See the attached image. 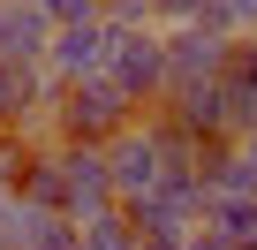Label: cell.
Instances as JSON below:
<instances>
[{
  "mask_svg": "<svg viewBox=\"0 0 257 250\" xmlns=\"http://www.w3.org/2000/svg\"><path fill=\"white\" fill-rule=\"evenodd\" d=\"M204 205H212V182L204 175H174L167 190H152L144 205H128V220H137V235L152 250H182L197 227H204Z\"/></svg>",
  "mask_w": 257,
  "mask_h": 250,
  "instance_id": "cell-2",
  "label": "cell"
},
{
  "mask_svg": "<svg viewBox=\"0 0 257 250\" xmlns=\"http://www.w3.org/2000/svg\"><path fill=\"white\" fill-rule=\"evenodd\" d=\"M106 61H113V23H106V16H91V23H61V31H53V46H46L53 84L106 76Z\"/></svg>",
  "mask_w": 257,
  "mask_h": 250,
  "instance_id": "cell-8",
  "label": "cell"
},
{
  "mask_svg": "<svg viewBox=\"0 0 257 250\" xmlns=\"http://www.w3.org/2000/svg\"><path fill=\"white\" fill-rule=\"evenodd\" d=\"M137 250H152V242H137Z\"/></svg>",
  "mask_w": 257,
  "mask_h": 250,
  "instance_id": "cell-20",
  "label": "cell"
},
{
  "mask_svg": "<svg viewBox=\"0 0 257 250\" xmlns=\"http://www.w3.org/2000/svg\"><path fill=\"white\" fill-rule=\"evenodd\" d=\"M0 235H8V250H76V220L46 197H23V190L0 197Z\"/></svg>",
  "mask_w": 257,
  "mask_h": 250,
  "instance_id": "cell-6",
  "label": "cell"
},
{
  "mask_svg": "<svg viewBox=\"0 0 257 250\" xmlns=\"http://www.w3.org/2000/svg\"><path fill=\"white\" fill-rule=\"evenodd\" d=\"M106 159H113V197H121V205H144L152 190L174 182V159H167V137H159V121H152V114H144V121H128V129L106 144Z\"/></svg>",
  "mask_w": 257,
  "mask_h": 250,
  "instance_id": "cell-3",
  "label": "cell"
},
{
  "mask_svg": "<svg viewBox=\"0 0 257 250\" xmlns=\"http://www.w3.org/2000/svg\"><path fill=\"white\" fill-rule=\"evenodd\" d=\"M204 182H212V190H242V197H257V129L234 137V144H212V152H204Z\"/></svg>",
  "mask_w": 257,
  "mask_h": 250,
  "instance_id": "cell-12",
  "label": "cell"
},
{
  "mask_svg": "<svg viewBox=\"0 0 257 250\" xmlns=\"http://www.w3.org/2000/svg\"><path fill=\"white\" fill-rule=\"evenodd\" d=\"M61 205H68V220H91V212L121 205L106 144H61Z\"/></svg>",
  "mask_w": 257,
  "mask_h": 250,
  "instance_id": "cell-7",
  "label": "cell"
},
{
  "mask_svg": "<svg viewBox=\"0 0 257 250\" xmlns=\"http://www.w3.org/2000/svg\"><path fill=\"white\" fill-rule=\"evenodd\" d=\"M204 227H212V235H227L234 250H257V197H242V190H212Z\"/></svg>",
  "mask_w": 257,
  "mask_h": 250,
  "instance_id": "cell-13",
  "label": "cell"
},
{
  "mask_svg": "<svg viewBox=\"0 0 257 250\" xmlns=\"http://www.w3.org/2000/svg\"><path fill=\"white\" fill-rule=\"evenodd\" d=\"M137 220H128V205H106L91 220H76V250H137Z\"/></svg>",
  "mask_w": 257,
  "mask_h": 250,
  "instance_id": "cell-14",
  "label": "cell"
},
{
  "mask_svg": "<svg viewBox=\"0 0 257 250\" xmlns=\"http://www.w3.org/2000/svg\"><path fill=\"white\" fill-rule=\"evenodd\" d=\"M182 250H234V242H227V235H212V227H197V235H189Z\"/></svg>",
  "mask_w": 257,
  "mask_h": 250,
  "instance_id": "cell-18",
  "label": "cell"
},
{
  "mask_svg": "<svg viewBox=\"0 0 257 250\" xmlns=\"http://www.w3.org/2000/svg\"><path fill=\"white\" fill-rule=\"evenodd\" d=\"M106 76L137 99V106H159V99H167V23L113 31V61H106Z\"/></svg>",
  "mask_w": 257,
  "mask_h": 250,
  "instance_id": "cell-4",
  "label": "cell"
},
{
  "mask_svg": "<svg viewBox=\"0 0 257 250\" xmlns=\"http://www.w3.org/2000/svg\"><path fill=\"white\" fill-rule=\"evenodd\" d=\"M249 38H257V31H249Z\"/></svg>",
  "mask_w": 257,
  "mask_h": 250,
  "instance_id": "cell-21",
  "label": "cell"
},
{
  "mask_svg": "<svg viewBox=\"0 0 257 250\" xmlns=\"http://www.w3.org/2000/svg\"><path fill=\"white\" fill-rule=\"evenodd\" d=\"M53 68L46 61H31V68H16V61H0V129H38V121L53 114Z\"/></svg>",
  "mask_w": 257,
  "mask_h": 250,
  "instance_id": "cell-9",
  "label": "cell"
},
{
  "mask_svg": "<svg viewBox=\"0 0 257 250\" xmlns=\"http://www.w3.org/2000/svg\"><path fill=\"white\" fill-rule=\"evenodd\" d=\"M38 8H46L53 31H61V23H91V16H106V0H38Z\"/></svg>",
  "mask_w": 257,
  "mask_h": 250,
  "instance_id": "cell-16",
  "label": "cell"
},
{
  "mask_svg": "<svg viewBox=\"0 0 257 250\" xmlns=\"http://www.w3.org/2000/svg\"><path fill=\"white\" fill-rule=\"evenodd\" d=\"M227 68H234V38H227V31H204V23H167V91L204 84V76H227Z\"/></svg>",
  "mask_w": 257,
  "mask_h": 250,
  "instance_id": "cell-5",
  "label": "cell"
},
{
  "mask_svg": "<svg viewBox=\"0 0 257 250\" xmlns=\"http://www.w3.org/2000/svg\"><path fill=\"white\" fill-rule=\"evenodd\" d=\"M189 137H204V144H234L227 137V76H204V84H182V91H167L159 99Z\"/></svg>",
  "mask_w": 257,
  "mask_h": 250,
  "instance_id": "cell-10",
  "label": "cell"
},
{
  "mask_svg": "<svg viewBox=\"0 0 257 250\" xmlns=\"http://www.w3.org/2000/svg\"><path fill=\"white\" fill-rule=\"evenodd\" d=\"M152 106H137L113 76H76V84H61L53 91V114H46V129L61 137V144H113L128 121H144Z\"/></svg>",
  "mask_w": 257,
  "mask_h": 250,
  "instance_id": "cell-1",
  "label": "cell"
},
{
  "mask_svg": "<svg viewBox=\"0 0 257 250\" xmlns=\"http://www.w3.org/2000/svg\"><path fill=\"white\" fill-rule=\"evenodd\" d=\"M257 129V76L227 68V137H249Z\"/></svg>",
  "mask_w": 257,
  "mask_h": 250,
  "instance_id": "cell-15",
  "label": "cell"
},
{
  "mask_svg": "<svg viewBox=\"0 0 257 250\" xmlns=\"http://www.w3.org/2000/svg\"><path fill=\"white\" fill-rule=\"evenodd\" d=\"M46 46H53V16L38 0H0V61L31 68V61H46Z\"/></svg>",
  "mask_w": 257,
  "mask_h": 250,
  "instance_id": "cell-11",
  "label": "cell"
},
{
  "mask_svg": "<svg viewBox=\"0 0 257 250\" xmlns=\"http://www.w3.org/2000/svg\"><path fill=\"white\" fill-rule=\"evenodd\" d=\"M0 250H8V235H0Z\"/></svg>",
  "mask_w": 257,
  "mask_h": 250,
  "instance_id": "cell-19",
  "label": "cell"
},
{
  "mask_svg": "<svg viewBox=\"0 0 257 250\" xmlns=\"http://www.w3.org/2000/svg\"><path fill=\"white\" fill-rule=\"evenodd\" d=\"M227 16H234V31H257V0H227Z\"/></svg>",
  "mask_w": 257,
  "mask_h": 250,
  "instance_id": "cell-17",
  "label": "cell"
}]
</instances>
